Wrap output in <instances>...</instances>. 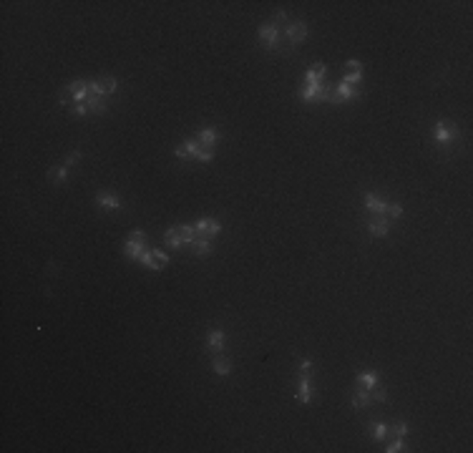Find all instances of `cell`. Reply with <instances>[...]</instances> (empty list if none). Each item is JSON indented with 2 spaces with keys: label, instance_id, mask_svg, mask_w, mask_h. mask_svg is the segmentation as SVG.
Returning a JSON list of instances; mask_svg holds the SVG:
<instances>
[{
  "label": "cell",
  "instance_id": "obj_1",
  "mask_svg": "<svg viewBox=\"0 0 473 453\" xmlns=\"http://www.w3.org/2000/svg\"><path fill=\"white\" fill-rule=\"evenodd\" d=\"M458 136H461V129L456 124H451V121H438L433 126V138L438 141V144H443V146H448L451 141H456Z\"/></svg>",
  "mask_w": 473,
  "mask_h": 453
},
{
  "label": "cell",
  "instance_id": "obj_2",
  "mask_svg": "<svg viewBox=\"0 0 473 453\" xmlns=\"http://www.w3.org/2000/svg\"><path fill=\"white\" fill-rule=\"evenodd\" d=\"M257 38L262 41V45H264L267 50H274L277 45H280V31H277L274 23H264V25L259 28Z\"/></svg>",
  "mask_w": 473,
  "mask_h": 453
},
{
  "label": "cell",
  "instance_id": "obj_3",
  "mask_svg": "<svg viewBox=\"0 0 473 453\" xmlns=\"http://www.w3.org/2000/svg\"><path fill=\"white\" fill-rule=\"evenodd\" d=\"M360 96V91L355 89V86H350V83H335V93H332V101H330V106H340V103H345V101H352V98H357Z\"/></svg>",
  "mask_w": 473,
  "mask_h": 453
},
{
  "label": "cell",
  "instance_id": "obj_4",
  "mask_svg": "<svg viewBox=\"0 0 473 453\" xmlns=\"http://www.w3.org/2000/svg\"><path fill=\"white\" fill-rule=\"evenodd\" d=\"M285 36H287V41L292 45L302 43L304 38H307V23H304V20H290L285 25Z\"/></svg>",
  "mask_w": 473,
  "mask_h": 453
},
{
  "label": "cell",
  "instance_id": "obj_5",
  "mask_svg": "<svg viewBox=\"0 0 473 453\" xmlns=\"http://www.w3.org/2000/svg\"><path fill=\"white\" fill-rule=\"evenodd\" d=\"M297 401L302 406H307L312 401V375L300 373V383H297Z\"/></svg>",
  "mask_w": 473,
  "mask_h": 453
},
{
  "label": "cell",
  "instance_id": "obj_6",
  "mask_svg": "<svg viewBox=\"0 0 473 453\" xmlns=\"http://www.w3.org/2000/svg\"><path fill=\"white\" fill-rule=\"evenodd\" d=\"M387 229H390V222H387L385 214H373V217H370V222H368L370 237H385Z\"/></svg>",
  "mask_w": 473,
  "mask_h": 453
},
{
  "label": "cell",
  "instance_id": "obj_7",
  "mask_svg": "<svg viewBox=\"0 0 473 453\" xmlns=\"http://www.w3.org/2000/svg\"><path fill=\"white\" fill-rule=\"evenodd\" d=\"M197 234H204L207 239H212V237H216L219 232H221V224L216 222V219H207V217H202V219H197Z\"/></svg>",
  "mask_w": 473,
  "mask_h": 453
},
{
  "label": "cell",
  "instance_id": "obj_8",
  "mask_svg": "<svg viewBox=\"0 0 473 453\" xmlns=\"http://www.w3.org/2000/svg\"><path fill=\"white\" fill-rule=\"evenodd\" d=\"M199 151H202L199 141H197V138H186L181 146H176V149H174V156H179V159H197V156H199Z\"/></svg>",
  "mask_w": 473,
  "mask_h": 453
},
{
  "label": "cell",
  "instance_id": "obj_9",
  "mask_svg": "<svg viewBox=\"0 0 473 453\" xmlns=\"http://www.w3.org/2000/svg\"><path fill=\"white\" fill-rule=\"evenodd\" d=\"M325 76H327V66H325V63L312 66V68L307 71V76H304V86H322Z\"/></svg>",
  "mask_w": 473,
  "mask_h": 453
},
{
  "label": "cell",
  "instance_id": "obj_10",
  "mask_svg": "<svg viewBox=\"0 0 473 453\" xmlns=\"http://www.w3.org/2000/svg\"><path fill=\"white\" fill-rule=\"evenodd\" d=\"M370 403H373V393H370V390H365V388H357V390L352 393V408H357V410H365Z\"/></svg>",
  "mask_w": 473,
  "mask_h": 453
},
{
  "label": "cell",
  "instance_id": "obj_11",
  "mask_svg": "<svg viewBox=\"0 0 473 453\" xmlns=\"http://www.w3.org/2000/svg\"><path fill=\"white\" fill-rule=\"evenodd\" d=\"M96 204H98L101 209H106V212H119V209H121V199H119V196H114V194H98V196H96Z\"/></svg>",
  "mask_w": 473,
  "mask_h": 453
},
{
  "label": "cell",
  "instance_id": "obj_12",
  "mask_svg": "<svg viewBox=\"0 0 473 453\" xmlns=\"http://www.w3.org/2000/svg\"><path fill=\"white\" fill-rule=\"evenodd\" d=\"M219 131H214V129H202L199 131V136H197V141H199V146H207V149H214L216 144H219Z\"/></svg>",
  "mask_w": 473,
  "mask_h": 453
},
{
  "label": "cell",
  "instance_id": "obj_13",
  "mask_svg": "<svg viewBox=\"0 0 473 453\" xmlns=\"http://www.w3.org/2000/svg\"><path fill=\"white\" fill-rule=\"evenodd\" d=\"M365 209L370 212V214H385V209H387V202H383L380 196H375V194H365Z\"/></svg>",
  "mask_w": 473,
  "mask_h": 453
},
{
  "label": "cell",
  "instance_id": "obj_14",
  "mask_svg": "<svg viewBox=\"0 0 473 453\" xmlns=\"http://www.w3.org/2000/svg\"><path fill=\"white\" fill-rule=\"evenodd\" d=\"M209 353H214V355H219L221 353V348H224V332H221L219 327H214V330H209Z\"/></svg>",
  "mask_w": 473,
  "mask_h": 453
},
{
  "label": "cell",
  "instance_id": "obj_15",
  "mask_svg": "<svg viewBox=\"0 0 473 453\" xmlns=\"http://www.w3.org/2000/svg\"><path fill=\"white\" fill-rule=\"evenodd\" d=\"M212 370H214V375H221V378L229 375V373H232V360L214 355V358H212Z\"/></svg>",
  "mask_w": 473,
  "mask_h": 453
},
{
  "label": "cell",
  "instance_id": "obj_16",
  "mask_svg": "<svg viewBox=\"0 0 473 453\" xmlns=\"http://www.w3.org/2000/svg\"><path fill=\"white\" fill-rule=\"evenodd\" d=\"M68 172H71V166H66V164H61L58 169H50V172H48V181L55 184V186H61V184H66Z\"/></svg>",
  "mask_w": 473,
  "mask_h": 453
},
{
  "label": "cell",
  "instance_id": "obj_17",
  "mask_svg": "<svg viewBox=\"0 0 473 453\" xmlns=\"http://www.w3.org/2000/svg\"><path fill=\"white\" fill-rule=\"evenodd\" d=\"M144 249H146V242H133V239H126V244H124V254H126L129 260H138Z\"/></svg>",
  "mask_w": 473,
  "mask_h": 453
},
{
  "label": "cell",
  "instance_id": "obj_18",
  "mask_svg": "<svg viewBox=\"0 0 473 453\" xmlns=\"http://www.w3.org/2000/svg\"><path fill=\"white\" fill-rule=\"evenodd\" d=\"M176 232L184 239V244H194V242H197V226H194V224H179Z\"/></svg>",
  "mask_w": 473,
  "mask_h": 453
},
{
  "label": "cell",
  "instance_id": "obj_19",
  "mask_svg": "<svg viewBox=\"0 0 473 453\" xmlns=\"http://www.w3.org/2000/svg\"><path fill=\"white\" fill-rule=\"evenodd\" d=\"M86 106H88L93 113H106V108H108V103L103 101V96H96V93H88V96H86Z\"/></svg>",
  "mask_w": 473,
  "mask_h": 453
},
{
  "label": "cell",
  "instance_id": "obj_20",
  "mask_svg": "<svg viewBox=\"0 0 473 453\" xmlns=\"http://www.w3.org/2000/svg\"><path fill=\"white\" fill-rule=\"evenodd\" d=\"M357 385H360V388H365V390H373V388L378 385V373H373V370L360 373V375H357Z\"/></svg>",
  "mask_w": 473,
  "mask_h": 453
},
{
  "label": "cell",
  "instance_id": "obj_21",
  "mask_svg": "<svg viewBox=\"0 0 473 453\" xmlns=\"http://www.w3.org/2000/svg\"><path fill=\"white\" fill-rule=\"evenodd\" d=\"M98 83H101V89H103V96L116 93V89H119V81H116L114 76H103V78H98Z\"/></svg>",
  "mask_w": 473,
  "mask_h": 453
},
{
  "label": "cell",
  "instance_id": "obj_22",
  "mask_svg": "<svg viewBox=\"0 0 473 453\" xmlns=\"http://www.w3.org/2000/svg\"><path fill=\"white\" fill-rule=\"evenodd\" d=\"M332 93H335V83H322L315 101H317V103H330V101H332Z\"/></svg>",
  "mask_w": 473,
  "mask_h": 453
},
{
  "label": "cell",
  "instance_id": "obj_23",
  "mask_svg": "<svg viewBox=\"0 0 473 453\" xmlns=\"http://www.w3.org/2000/svg\"><path fill=\"white\" fill-rule=\"evenodd\" d=\"M164 242L169 244V247H174V249H179V247L184 244V239H181L179 232H176V226H172V229H166V232H164Z\"/></svg>",
  "mask_w": 473,
  "mask_h": 453
},
{
  "label": "cell",
  "instance_id": "obj_24",
  "mask_svg": "<svg viewBox=\"0 0 473 453\" xmlns=\"http://www.w3.org/2000/svg\"><path fill=\"white\" fill-rule=\"evenodd\" d=\"M370 436H373V441H383L387 436V426L383 420H373L370 423Z\"/></svg>",
  "mask_w": 473,
  "mask_h": 453
},
{
  "label": "cell",
  "instance_id": "obj_25",
  "mask_svg": "<svg viewBox=\"0 0 473 453\" xmlns=\"http://www.w3.org/2000/svg\"><path fill=\"white\" fill-rule=\"evenodd\" d=\"M191 247H194V254H197V257H207V254L212 252V242H209L207 237L197 239V242H194Z\"/></svg>",
  "mask_w": 473,
  "mask_h": 453
},
{
  "label": "cell",
  "instance_id": "obj_26",
  "mask_svg": "<svg viewBox=\"0 0 473 453\" xmlns=\"http://www.w3.org/2000/svg\"><path fill=\"white\" fill-rule=\"evenodd\" d=\"M408 431H410V426H408V423H405V420H395V423H393V426H390V428H387V433H395L398 438H403V436H405Z\"/></svg>",
  "mask_w": 473,
  "mask_h": 453
},
{
  "label": "cell",
  "instance_id": "obj_27",
  "mask_svg": "<svg viewBox=\"0 0 473 453\" xmlns=\"http://www.w3.org/2000/svg\"><path fill=\"white\" fill-rule=\"evenodd\" d=\"M317 93H320V86H304V89L300 91V98H302V101H315Z\"/></svg>",
  "mask_w": 473,
  "mask_h": 453
},
{
  "label": "cell",
  "instance_id": "obj_28",
  "mask_svg": "<svg viewBox=\"0 0 473 453\" xmlns=\"http://www.w3.org/2000/svg\"><path fill=\"white\" fill-rule=\"evenodd\" d=\"M154 265H156V270H164V265H169V254L161 249H154Z\"/></svg>",
  "mask_w": 473,
  "mask_h": 453
},
{
  "label": "cell",
  "instance_id": "obj_29",
  "mask_svg": "<svg viewBox=\"0 0 473 453\" xmlns=\"http://www.w3.org/2000/svg\"><path fill=\"white\" fill-rule=\"evenodd\" d=\"M385 214L390 217V219H400V217H403V204H400V202H393V204H387Z\"/></svg>",
  "mask_w": 473,
  "mask_h": 453
},
{
  "label": "cell",
  "instance_id": "obj_30",
  "mask_svg": "<svg viewBox=\"0 0 473 453\" xmlns=\"http://www.w3.org/2000/svg\"><path fill=\"white\" fill-rule=\"evenodd\" d=\"M138 262H141L144 267H149V270H156V265H154V252H151V249H144L141 257H138Z\"/></svg>",
  "mask_w": 473,
  "mask_h": 453
},
{
  "label": "cell",
  "instance_id": "obj_31",
  "mask_svg": "<svg viewBox=\"0 0 473 453\" xmlns=\"http://www.w3.org/2000/svg\"><path fill=\"white\" fill-rule=\"evenodd\" d=\"M385 451H387V453H400V451H408V448H405V443H403V438H395V441H393L390 446H387Z\"/></svg>",
  "mask_w": 473,
  "mask_h": 453
},
{
  "label": "cell",
  "instance_id": "obj_32",
  "mask_svg": "<svg viewBox=\"0 0 473 453\" xmlns=\"http://www.w3.org/2000/svg\"><path fill=\"white\" fill-rule=\"evenodd\" d=\"M378 388V385H375ZM387 401V390L385 388H378V390H373V403H385Z\"/></svg>",
  "mask_w": 473,
  "mask_h": 453
},
{
  "label": "cell",
  "instance_id": "obj_33",
  "mask_svg": "<svg viewBox=\"0 0 473 453\" xmlns=\"http://www.w3.org/2000/svg\"><path fill=\"white\" fill-rule=\"evenodd\" d=\"M58 101H61V106H68V103H73V93L68 91V86L61 91V96H58Z\"/></svg>",
  "mask_w": 473,
  "mask_h": 453
},
{
  "label": "cell",
  "instance_id": "obj_34",
  "mask_svg": "<svg viewBox=\"0 0 473 453\" xmlns=\"http://www.w3.org/2000/svg\"><path fill=\"white\" fill-rule=\"evenodd\" d=\"M197 159H199L202 164H207V161H212V159H214V149H202Z\"/></svg>",
  "mask_w": 473,
  "mask_h": 453
},
{
  "label": "cell",
  "instance_id": "obj_35",
  "mask_svg": "<svg viewBox=\"0 0 473 453\" xmlns=\"http://www.w3.org/2000/svg\"><path fill=\"white\" fill-rule=\"evenodd\" d=\"M86 111H88L86 101H83V103H73V108H71V113H73V116H83V113H86Z\"/></svg>",
  "mask_w": 473,
  "mask_h": 453
},
{
  "label": "cell",
  "instance_id": "obj_36",
  "mask_svg": "<svg viewBox=\"0 0 473 453\" xmlns=\"http://www.w3.org/2000/svg\"><path fill=\"white\" fill-rule=\"evenodd\" d=\"M345 66L350 68V73H363V63H360V61H355V58H350Z\"/></svg>",
  "mask_w": 473,
  "mask_h": 453
},
{
  "label": "cell",
  "instance_id": "obj_37",
  "mask_svg": "<svg viewBox=\"0 0 473 453\" xmlns=\"http://www.w3.org/2000/svg\"><path fill=\"white\" fill-rule=\"evenodd\" d=\"M78 159H81V151L76 149V151H71V154L66 156V161H63V164H66V166H73V164H78Z\"/></svg>",
  "mask_w": 473,
  "mask_h": 453
},
{
  "label": "cell",
  "instance_id": "obj_38",
  "mask_svg": "<svg viewBox=\"0 0 473 453\" xmlns=\"http://www.w3.org/2000/svg\"><path fill=\"white\" fill-rule=\"evenodd\" d=\"M272 23H285V25H287V23H290V20H287V13H285V10H277V13L272 15Z\"/></svg>",
  "mask_w": 473,
  "mask_h": 453
},
{
  "label": "cell",
  "instance_id": "obj_39",
  "mask_svg": "<svg viewBox=\"0 0 473 453\" xmlns=\"http://www.w3.org/2000/svg\"><path fill=\"white\" fill-rule=\"evenodd\" d=\"M129 239H133V242H146V234H144L141 229H133V232L129 234Z\"/></svg>",
  "mask_w": 473,
  "mask_h": 453
},
{
  "label": "cell",
  "instance_id": "obj_40",
  "mask_svg": "<svg viewBox=\"0 0 473 453\" xmlns=\"http://www.w3.org/2000/svg\"><path fill=\"white\" fill-rule=\"evenodd\" d=\"M360 81H363V73H347L345 76V83H350V86L352 83H360Z\"/></svg>",
  "mask_w": 473,
  "mask_h": 453
}]
</instances>
